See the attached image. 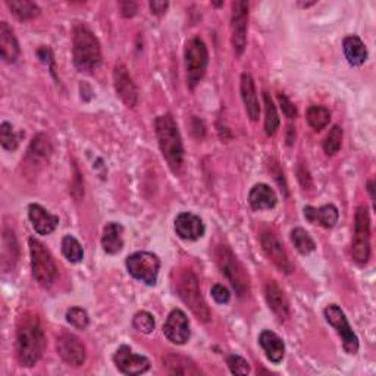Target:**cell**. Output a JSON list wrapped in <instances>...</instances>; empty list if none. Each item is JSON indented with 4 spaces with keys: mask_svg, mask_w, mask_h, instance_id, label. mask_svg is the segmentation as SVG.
Listing matches in <instances>:
<instances>
[{
    "mask_svg": "<svg viewBox=\"0 0 376 376\" xmlns=\"http://www.w3.org/2000/svg\"><path fill=\"white\" fill-rule=\"evenodd\" d=\"M262 245L266 254L269 256L270 261H272L278 269H281L282 272L291 274L294 270V266L291 261L288 258V254L284 249V245L281 244V241L275 237L274 234L270 232H263L262 235Z\"/></svg>",
    "mask_w": 376,
    "mask_h": 376,
    "instance_id": "cell-16",
    "label": "cell"
},
{
    "mask_svg": "<svg viewBox=\"0 0 376 376\" xmlns=\"http://www.w3.org/2000/svg\"><path fill=\"white\" fill-rule=\"evenodd\" d=\"M351 256L360 265L368 263L370 257V218L364 206L357 207L355 223V240L351 244Z\"/></svg>",
    "mask_w": 376,
    "mask_h": 376,
    "instance_id": "cell-8",
    "label": "cell"
},
{
    "mask_svg": "<svg viewBox=\"0 0 376 376\" xmlns=\"http://www.w3.org/2000/svg\"><path fill=\"white\" fill-rule=\"evenodd\" d=\"M209 53L205 41L198 37L191 39L185 46V69L188 87L194 88L206 74Z\"/></svg>",
    "mask_w": 376,
    "mask_h": 376,
    "instance_id": "cell-7",
    "label": "cell"
},
{
    "mask_svg": "<svg viewBox=\"0 0 376 376\" xmlns=\"http://www.w3.org/2000/svg\"><path fill=\"white\" fill-rule=\"evenodd\" d=\"M0 50H2L3 61L8 64H14L19 56L18 40L8 22L0 24Z\"/></svg>",
    "mask_w": 376,
    "mask_h": 376,
    "instance_id": "cell-22",
    "label": "cell"
},
{
    "mask_svg": "<svg viewBox=\"0 0 376 376\" xmlns=\"http://www.w3.org/2000/svg\"><path fill=\"white\" fill-rule=\"evenodd\" d=\"M113 361L118 369H120L124 375L129 376L141 375L147 372L150 368V361L144 356L134 355L133 350L128 346H122L116 350L113 355Z\"/></svg>",
    "mask_w": 376,
    "mask_h": 376,
    "instance_id": "cell-14",
    "label": "cell"
},
{
    "mask_svg": "<svg viewBox=\"0 0 376 376\" xmlns=\"http://www.w3.org/2000/svg\"><path fill=\"white\" fill-rule=\"evenodd\" d=\"M122 232L124 228L121 223L109 222L108 225L103 229V237H102V245L103 250L109 254H116L122 250L124 240H122Z\"/></svg>",
    "mask_w": 376,
    "mask_h": 376,
    "instance_id": "cell-25",
    "label": "cell"
},
{
    "mask_svg": "<svg viewBox=\"0 0 376 376\" xmlns=\"http://www.w3.org/2000/svg\"><path fill=\"white\" fill-rule=\"evenodd\" d=\"M299 180H300V182H301V185H303L304 188H310V187H312L310 175H309L308 169L303 168V167L299 168Z\"/></svg>",
    "mask_w": 376,
    "mask_h": 376,
    "instance_id": "cell-44",
    "label": "cell"
},
{
    "mask_svg": "<svg viewBox=\"0 0 376 376\" xmlns=\"http://www.w3.org/2000/svg\"><path fill=\"white\" fill-rule=\"evenodd\" d=\"M247 21H249V3L238 0L232 5V46L237 55H241L247 44Z\"/></svg>",
    "mask_w": 376,
    "mask_h": 376,
    "instance_id": "cell-11",
    "label": "cell"
},
{
    "mask_svg": "<svg viewBox=\"0 0 376 376\" xmlns=\"http://www.w3.org/2000/svg\"><path fill=\"white\" fill-rule=\"evenodd\" d=\"M228 366H229V370L234 375H247V373H250V364H249V361H247L245 359H243L241 356H237V355H232V356L228 357Z\"/></svg>",
    "mask_w": 376,
    "mask_h": 376,
    "instance_id": "cell-39",
    "label": "cell"
},
{
    "mask_svg": "<svg viewBox=\"0 0 376 376\" xmlns=\"http://www.w3.org/2000/svg\"><path fill=\"white\" fill-rule=\"evenodd\" d=\"M0 143H2L3 149L14 151L17 150L19 144V137L17 135L14 126H12L9 122H3L0 125Z\"/></svg>",
    "mask_w": 376,
    "mask_h": 376,
    "instance_id": "cell-36",
    "label": "cell"
},
{
    "mask_svg": "<svg viewBox=\"0 0 376 376\" xmlns=\"http://www.w3.org/2000/svg\"><path fill=\"white\" fill-rule=\"evenodd\" d=\"M325 317L326 321L334 326L337 334L343 339V347L348 352V355H356L359 351V338L352 332V329L347 321L344 312L341 310L339 306L329 304L325 309Z\"/></svg>",
    "mask_w": 376,
    "mask_h": 376,
    "instance_id": "cell-10",
    "label": "cell"
},
{
    "mask_svg": "<svg viewBox=\"0 0 376 376\" xmlns=\"http://www.w3.org/2000/svg\"><path fill=\"white\" fill-rule=\"evenodd\" d=\"M56 348L59 356H61L62 360L68 363L69 366L78 368L84 364L87 357L86 347L77 337L70 334H62L56 339Z\"/></svg>",
    "mask_w": 376,
    "mask_h": 376,
    "instance_id": "cell-12",
    "label": "cell"
},
{
    "mask_svg": "<svg viewBox=\"0 0 376 376\" xmlns=\"http://www.w3.org/2000/svg\"><path fill=\"white\" fill-rule=\"evenodd\" d=\"M341 141H343V128L339 125L332 126L331 131L326 135L325 143H323V149L325 153L329 156H334L341 149Z\"/></svg>",
    "mask_w": 376,
    "mask_h": 376,
    "instance_id": "cell-35",
    "label": "cell"
},
{
    "mask_svg": "<svg viewBox=\"0 0 376 376\" xmlns=\"http://www.w3.org/2000/svg\"><path fill=\"white\" fill-rule=\"evenodd\" d=\"M126 269L133 278L147 285H155L158 282L160 261L153 253L137 252L126 257Z\"/></svg>",
    "mask_w": 376,
    "mask_h": 376,
    "instance_id": "cell-9",
    "label": "cell"
},
{
    "mask_svg": "<svg viewBox=\"0 0 376 376\" xmlns=\"http://www.w3.org/2000/svg\"><path fill=\"white\" fill-rule=\"evenodd\" d=\"M62 253L70 263H78L84 258V250L73 235H66L62 240Z\"/></svg>",
    "mask_w": 376,
    "mask_h": 376,
    "instance_id": "cell-33",
    "label": "cell"
},
{
    "mask_svg": "<svg viewBox=\"0 0 376 376\" xmlns=\"http://www.w3.org/2000/svg\"><path fill=\"white\" fill-rule=\"evenodd\" d=\"M52 153V144L49 138L44 134L35 135L31 141L30 149L27 151V160H30L31 164H39L40 162H44L49 159Z\"/></svg>",
    "mask_w": 376,
    "mask_h": 376,
    "instance_id": "cell-28",
    "label": "cell"
},
{
    "mask_svg": "<svg viewBox=\"0 0 376 376\" xmlns=\"http://www.w3.org/2000/svg\"><path fill=\"white\" fill-rule=\"evenodd\" d=\"M344 55L351 66H361L368 59V50L357 35H348L344 39Z\"/></svg>",
    "mask_w": 376,
    "mask_h": 376,
    "instance_id": "cell-26",
    "label": "cell"
},
{
    "mask_svg": "<svg viewBox=\"0 0 376 376\" xmlns=\"http://www.w3.org/2000/svg\"><path fill=\"white\" fill-rule=\"evenodd\" d=\"M212 297H214L215 301L219 304H227L231 299V294L225 287L216 284L214 285V288H212Z\"/></svg>",
    "mask_w": 376,
    "mask_h": 376,
    "instance_id": "cell-40",
    "label": "cell"
},
{
    "mask_svg": "<svg viewBox=\"0 0 376 376\" xmlns=\"http://www.w3.org/2000/svg\"><path fill=\"white\" fill-rule=\"evenodd\" d=\"M258 344L266 352V357L272 363H279L285 355V344L275 332L263 331L258 337Z\"/></svg>",
    "mask_w": 376,
    "mask_h": 376,
    "instance_id": "cell-23",
    "label": "cell"
},
{
    "mask_svg": "<svg viewBox=\"0 0 376 376\" xmlns=\"http://www.w3.org/2000/svg\"><path fill=\"white\" fill-rule=\"evenodd\" d=\"M278 99H279V103H281V108H282V111H284V113L287 115L288 120H296V116H297L296 106H294L290 102V99L287 96H284V94H279Z\"/></svg>",
    "mask_w": 376,
    "mask_h": 376,
    "instance_id": "cell-41",
    "label": "cell"
},
{
    "mask_svg": "<svg viewBox=\"0 0 376 376\" xmlns=\"http://www.w3.org/2000/svg\"><path fill=\"white\" fill-rule=\"evenodd\" d=\"M113 82L116 94L121 97V100L128 106V108H134L138 102V91L133 82V78L129 77L128 70L124 65H116L113 69Z\"/></svg>",
    "mask_w": 376,
    "mask_h": 376,
    "instance_id": "cell-15",
    "label": "cell"
},
{
    "mask_svg": "<svg viewBox=\"0 0 376 376\" xmlns=\"http://www.w3.org/2000/svg\"><path fill=\"white\" fill-rule=\"evenodd\" d=\"M137 12V5L133 3V2H125L121 5V14L125 17V18H131L135 15Z\"/></svg>",
    "mask_w": 376,
    "mask_h": 376,
    "instance_id": "cell-43",
    "label": "cell"
},
{
    "mask_svg": "<svg viewBox=\"0 0 376 376\" xmlns=\"http://www.w3.org/2000/svg\"><path fill=\"white\" fill-rule=\"evenodd\" d=\"M155 125L163 158L167 159L169 168L175 173H180L184 164V146L178 125H176L172 115L168 113L159 116Z\"/></svg>",
    "mask_w": 376,
    "mask_h": 376,
    "instance_id": "cell-2",
    "label": "cell"
},
{
    "mask_svg": "<svg viewBox=\"0 0 376 376\" xmlns=\"http://www.w3.org/2000/svg\"><path fill=\"white\" fill-rule=\"evenodd\" d=\"M265 100V131L267 135H274L279 128V116L276 112V106L274 104L272 97L269 93H263Z\"/></svg>",
    "mask_w": 376,
    "mask_h": 376,
    "instance_id": "cell-31",
    "label": "cell"
},
{
    "mask_svg": "<svg viewBox=\"0 0 376 376\" xmlns=\"http://www.w3.org/2000/svg\"><path fill=\"white\" fill-rule=\"evenodd\" d=\"M241 96L247 115L252 121H257L258 115H261V106H258L253 77L247 73L241 75Z\"/></svg>",
    "mask_w": 376,
    "mask_h": 376,
    "instance_id": "cell-21",
    "label": "cell"
},
{
    "mask_svg": "<svg viewBox=\"0 0 376 376\" xmlns=\"http://www.w3.org/2000/svg\"><path fill=\"white\" fill-rule=\"evenodd\" d=\"M46 347V337L37 314L21 316L17 329V355L22 366L31 368L41 359Z\"/></svg>",
    "mask_w": 376,
    "mask_h": 376,
    "instance_id": "cell-1",
    "label": "cell"
},
{
    "mask_svg": "<svg viewBox=\"0 0 376 376\" xmlns=\"http://www.w3.org/2000/svg\"><path fill=\"white\" fill-rule=\"evenodd\" d=\"M276 202L278 200L275 191L266 184L254 185L249 194V203L254 210L272 209L275 207Z\"/></svg>",
    "mask_w": 376,
    "mask_h": 376,
    "instance_id": "cell-24",
    "label": "cell"
},
{
    "mask_svg": "<svg viewBox=\"0 0 376 376\" xmlns=\"http://www.w3.org/2000/svg\"><path fill=\"white\" fill-rule=\"evenodd\" d=\"M265 296L270 310H272L281 321H285L290 314V303L285 292L282 291L276 281H267Z\"/></svg>",
    "mask_w": 376,
    "mask_h": 376,
    "instance_id": "cell-18",
    "label": "cell"
},
{
    "mask_svg": "<svg viewBox=\"0 0 376 376\" xmlns=\"http://www.w3.org/2000/svg\"><path fill=\"white\" fill-rule=\"evenodd\" d=\"M6 5L12 14L21 21L34 19L40 15V8L32 2H28V0H12V2H6Z\"/></svg>",
    "mask_w": 376,
    "mask_h": 376,
    "instance_id": "cell-30",
    "label": "cell"
},
{
    "mask_svg": "<svg viewBox=\"0 0 376 376\" xmlns=\"http://www.w3.org/2000/svg\"><path fill=\"white\" fill-rule=\"evenodd\" d=\"M66 321L77 329H86L88 326V314L81 308H70L66 313Z\"/></svg>",
    "mask_w": 376,
    "mask_h": 376,
    "instance_id": "cell-38",
    "label": "cell"
},
{
    "mask_svg": "<svg viewBox=\"0 0 376 376\" xmlns=\"http://www.w3.org/2000/svg\"><path fill=\"white\" fill-rule=\"evenodd\" d=\"M306 118H308V122L313 129L321 131V129H323L329 124V121H331V113H329V111L323 108V106L313 104L308 109Z\"/></svg>",
    "mask_w": 376,
    "mask_h": 376,
    "instance_id": "cell-32",
    "label": "cell"
},
{
    "mask_svg": "<svg viewBox=\"0 0 376 376\" xmlns=\"http://www.w3.org/2000/svg\"><path fill=\"white\" fill-rule=\"evenodd\" d=\"M175 231L180 235V238L187 241H196L203 237L205 223L197 215L184 212L175 219Z\"/></svg>",
    "mask_w": 376,
    "mask_h": 376,
    "instance_id": "cell-17",
    "label": "cell"
},
{
    "mask_svg": "<svg viewBox=\"0 0 376 376\" xmlns=\"http://www.w3.org/2000/svg\"><path fill=\"white\" fill-rule=\"evenodd\" d=\"M291 240H292L294 247H296V249L301 254H309V253H312L316 249V244H314L313 238L310 237L309 232L304 231L303 228L292 229Z\"/></svg>",
    "mask_w": 376,
    "mask_h": 376,
    "instance_id": "cell-34",
    "label": "cell"
},
{
    "mask_svg": "<svg viewBox=\"0 0 376 376\" xmlns=\"http://www.w3.org/2000/svg\"><path fill=\"white\" fill-rule=\"evenodd\" d=\"M2 266L5 270H9L15 266L18 261V244L15 235L12 231L6 229L3 234V249H2Z\"/></svg>",
    "mask_w": 376,
    "mask_h": 376,
    "instance_id": "cell-29",
    "label": "cell"
},
{
    "mask_svg": "<svg viewBox=\"0 0 376 376\" xmlns=\"http://www.w3.org/2000/svg\"><path fill=\"white\" fill-rule=\"evenodd\" d=\"M304 218L310 223H319L323 228L331 229L338 222V209L334 205H325L319 209L306 206L304 207Z\"/></svg>",
    "mask_w": 376,
    "mask_h": 376,
    "instance_id": "cell-20",
    "label": "cell"
},
{
    "mask_svg": "<svg viewBox=\"0 0 376 376\" xmlns=\"http://www.w3.org/2000/svg\"><path fill=\"white\" fill-rule=\"evenodd\" d=\"M73 53L74 65L81 73H93L102 64L100 43L96 35L86 27H77L74 30Z\"/></svg>",
    "mask_w": 376,
    "mask_h": 376,
    "instance_id": "cell-3",
    "label": "cell"
},
{
    "mask_svg": "<svg viewBox=\"0 0 376 376\" xmlns=\"http://www.w3.org/2000/svg\"><path fill=\"white\" fill-rule=\"evenodd\" d=\"M32 276L41 287H50L57 278V267L50 252L39 240L30 238Z\"/></svg>",
    "mask_w": 376,
    "mask_h": 376,
    "instance_id": "cell-5",
    "label": "cell"
},
{
    "mask_svg": "<svg viewBox=\"0 0 376 376\" xmlns=\"http://www.w3.org/2000/svg\"><path fill=\"white\" fill-rule=\"evenodd\" d=\"M163 366L168 369L169 373L173 375H200V369H197L196 364L184 356L173 355L169 352L163 357Z\"/></svg>",
    "mask_w": 376,
    "mask_h": 376,
    "instance_id": "cell-27",
    "label": "cell"
},
{
    "mask_svg": "<svg viewBox=\"0 0 376 376\" xmlns=\"http://www.w3.org/2000/svg\"><path fill=\"white\" fill-rule=\"evenodd\" d=\"M178 294L181 300L190 308V310L197 316L198 321L209 322L210 312L207 304L200 292L198 281L191 270H184L178 279Z\"/></svg>",
    "mask_w": 376,
    "mask_h": 376,
    "instance_id": "cell-6",
    "label": "cell"
},
{
    "mask_svg": "<svg viewBox=\"0 0 376 376\" xmlns=\"http://www.w3.org/2000/svg\"><path fill=\"white\" fill-rule=\"evenodd\" d=\"M28 216L32 223V228L40 235H47L53 232L59 223V218L50 214L49 210L41 207L40 205H30Z\"/></svg>",
    "mask_w": 376,
    "mask_h": 376,
    "instance_id": "cell-19",
    "label": "cell"
},
{
    "mask_svg": "<svg viewBox=\"0 0 376 376\" xmlns=\"http://www.w3.org/2000/svg\"><path fill=\"white\" fill-rule=\"evenodd\" d=\"M168 8H169L168 2H150L151 14H155V15H163L164 12L168 10Z\"/></svg>",
    "mask_w": 376,
    "mask_h": 376,
    "instance_id": "cell-42",
    "label": "cell"
},
{
    "mask_svg": "<svg viewBox=\"0 0 376 376\" xmlns=\"http://www.w3.org/2000/svg\"><path fill=\"white\" fill-rule=\"evenodd\" d=\"M215 257L220 272L231 282L235 292L240 297L245 296L250 291V276L247 274L243 263L237 258V256L232 253L228 245H218Z\"/></svg>",
    "mask_w": 376,
    "mask_h": 376,
    "instance_id": "cell-4",
    "label": "cell"
},
{
    "mask_svg": "<svg viewBox=\"0 0 376 376\" xmlns=\"http://www.w3.org/2000/svg\"><path fill=\"white\" fill-rule=\"evenodd\" d=\"M163 334L176 346L185 344L190 339V322L187 314L180 309L172 310L163 325Z\"/></svg>",
    "mask_w": 376,
    "mask_h": 376,
    "instance_id": "cell-13",
    "label": "cell"
},
{
    "mask_svg": "<svg viewBox=\"0 0 376 376\" xmlns=\"http://www.w3.org/2000/svg\"><path fill=\"white\" fill-rule=\"evenodd\" d=\"M133 325L138 332L150 334L153 332V329H155V317H153L149 312H138L134 316Z\"/></svg>",
    "mask_w": 376,
    "mask_h": 376,
    "instance_id": "cell-37",
    "label": "cell"
}]
</instances>
